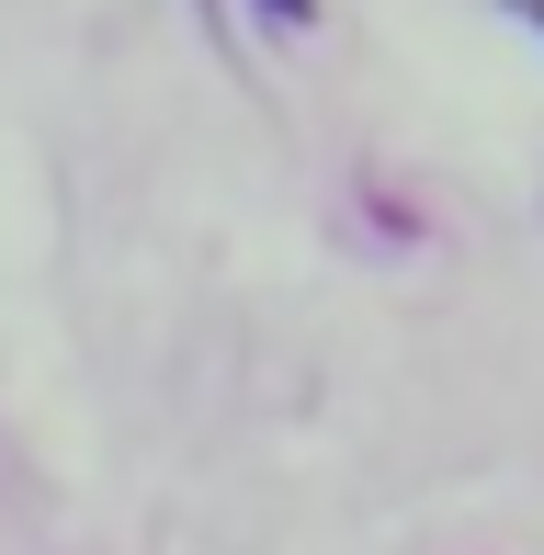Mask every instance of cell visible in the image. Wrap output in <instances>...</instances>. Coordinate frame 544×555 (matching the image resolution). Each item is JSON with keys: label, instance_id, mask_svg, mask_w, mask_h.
<instances>
[{"label": "cell", "instance_id": "cell-1", "mask_svg": "<svg viewBox=\"0 0 544 555\" xmlns=\"http://www.w3.org/2000/svg\"><path fill=\"white\" fill-rule=\"evenodd\" d=\"M261 23H318V0H261Z\"/></svg>", "mask_w": 544, "mask_h": 555}, {"label": "cell", "instance_id": "cell-2", "mask_svg": "<svg viewBox=\"0 0 544 555\" xmlns=\"http://www.w3.org/2000/svg\"><path fill=\"white\" fill-rule=\"evenodd\" d=\"M510 12H533V35H544V0H510Z\"/></svg>", "mask_w": 544, "mask_h": 555}]
</instances>
